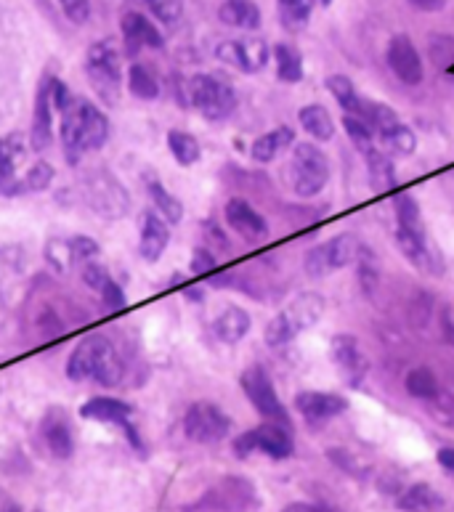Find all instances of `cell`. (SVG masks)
Here are the masks:
<instances>
[{
	"instance_id": "obj_1",
	"label": "cell",
	"mask_w": 454,
	"mask_h": 512,
	"mask_svg": "<svg viewBox=\"0 0 454 512\" xmlns=\"http://www.w3.org/2000/svg\"><path fill=\"white\" fill-rule=\"evenodd\" d=\"M59 117H62V146L72 165L80 160V154L96 152L109 141V130H112L109 117L93 101L72 96L59 109Z\"/></svg>"
},
{
	"instance_id": "obj_2",
	"label": "cell",
	"mask_w": 454,
	"mask_h": 512,
	"mask_svg": "<svg viewBox=\"0 0 454 512\" xmlns=\"http://www.w3.org/2000/svg\"><path fill=\"white\" fill-rule=\"evenodd\" d=\"M324 308H327V298L322 292H301L295 295L290 303H287L282 311H279L274 319L266 324L263 329V340L269 348H285L295 340V337L311 329L316 321L324 316Z\"/></svg>"
},
{
	"instance_id": "obj_3",
	"label": "cell",
	"mask_w": 454,
	"mask_h": 512,
	"mask_svg": "<svg viewBox=\"0 0 454 512\" xmlns=\"http://www.w3.org/2000/svg\"><path fill=\"white\" fill-rule=\"evenodd\" d=\"M290 184L298 197H316L330 184V162L316 144H295L290 154Z\"/></svg>"
},
{
	"instance_id": "obj_4",
	"label": "cell",
	"mask_w": 454,
	"mask_h": 512,
	"mask_svg": "<svg viewBox=\"0 0 454 512\" xmlns=\"http://www.w3.org/2000/svg\"><path fill=\"white\" fill-rule=\"evenodd\" d=\"M189 104L200 112L205 120L221 123L226 117L234 115L237 109V91L231 88V83L221 80L216 75H194L189 80Z\"/></svg>"
},
{
	"instance_id": "obj_5",
	"label": "cell",
	"mask_w": 454,
	"mask_h": 512,
	"mask_svg": "<svg viewBox=\"0 0 454 512\" xmlns=\"http://www.w3.org/2000/svg\"><path fill=\"white\" fill-rule=\"evenodd\" d=\"M85 75L101 99L115 104L123 88V59L112 43H93L85 54Z\"/></svg>"
},
{
	"instance_id": "obj_6",
	"label": "cell",
	"mask_w": 454,
	"mask_h": 512,
	"mask_svg": "<svg viewBox=\"0 0 454 512\" xmlns=\"http://www.w3.org/2000/svg\"><path fill=\"white\" fill-rule=\"evenodd\" d=\"M253 451H263L271 459H290L295 451L293 428L282 422H263L258 428L247 430L239 438H234V454L237 457H250Z\"/></svg>"
},
{
	"instance_id": "obj_7",
	"label": "cell",
	"mask_w": 454,
	"mask_h": 512,
	"mask_svg": "<svg viewBox=\"0 0 454 512\" xmlns=\"http://www.w3.org/2000/svg\"><path fill=\"white\" fill-rule=\"evenodd\" d=\"M359 255V242L354 234H338V237L327 239L322 245L311 247L303 258V268L311 279H324V276L335 274L340 268L351 266Z\"/></svg>"
},
{
	"instance_id": "obj_8",
	"label": "cell",
	"mask_w": 454,
	"mask_h": 512,
	"mask_svg": "<svg viewBox=\"0 0 454 512\" xmlns=\"http://www.w3.org/2000/svg\"><path fill=\"white\" fill-rule=\"evenodd\" d=\"M239 385H242L247 401L253 404V409L261 414L263 420L290 425V414H287V409L282 406V401H279L277 388L271 383V377L266 369L258 367V364L247 367L245 372H242V377H239ZM290 428H293V425H290Z\"/></svg>"
},
{
	"instance_id": "obj_9",
	"label": "cell",
	"mask_w": 454,
	"mask_h": 512,
	"mask_svg": "<svg viewBox=\"0 0 454 512\" xmlns=\"http://www.w3.org/2000/svg\"><path fill=\"white\" fill-rule=\"evenodd\" d=\"M83 199L88 202L93 213L101 215V218H109V221L123 218L128 213V207H131L123 184L109 176V173H91V176L85 178Z\"/></svg>"
},
{
	"instance_id": "obj_10",
	"label": "cell",
	"mask_w": 454,
	"mask_h": 512,
	"mask_svg": "<svg viewBox=\"0 0 454 512\" xmlns=\"http://www.w3.org/2000/svg\"><path fill=\"white\" fill-rule=\"evenodd\" d=\"M231 417L218 404L197 401L186 409L184 433L194 444H218L229 436Z\"/></svg>"
},
{
	"instance_id": "obj_11",
	"label": "cell",
	"mask_w": 454,
	"mask_h": 512,
	"mask_svg": "<svg viewBox=\"0 0 454 512\" xmlns=\"http://www.w3.org/2000/svg\"><path fill=\"white\" fill-rule=\"evenodd\" d=\"M216 56L229 67H237L245 75H255L261 72L271 59V48L266 40L261 38H239V40H224L216 48Z\"/></svg>"
},
{
	"instance_id": "obj_12",
	"label": "cell",
	"mask_w": 454,
	"mask_h": 512,
	"mask_svg": "<svg viewBox=\"0 0 454 512\" xmlns=\"http://www.w3.org/2000/svg\"><path fill=\"white\" fill-rule=\"evenodd\" d=\"M330 356L335 361V367L343 375L348 385H359L364 383V377L370 375V359H367V353H364L362 343L356 340L354 335H346V332H340L330 340Z\"/></svg>"
},
{
	"instance_id": "obj_13",
	"label": "cell",
	"mask_w": 454,
	"mask_h": 512,
	"mask_svg": "<svg viewBox=\"0 0 454 512\" xmlns=\"http://www.w3.org/2000/svg\"><path fill=\"white\" fill-rule=\"evenodd\" d=\"M258 505L255 489L242 478H226L200 502L202 512H250Z\"/></svg>"
},
{
	"instance_id": "obj_14",
	"label": "cell",
	"mask_w": 454,
	"mask_h": 512,
	"mask_svg": "<svg viewBox=\"0 0 454 512\" xmlns=\"http://www.w3.org/2000/svg\"><path fill=\"white\" fill-rule=\"evenodd\" d=\"M40 438L54 459H70L75 454V428L64 409H48L40 420Z\"/></svg>"
},
{
	"instance_id": "obj_15",
	"label": "cell",
	"mask_w": 454,
	"mask_h": 512,
	"mask_svg": "<svg viewBox=\"0 0 454 512\" xmlns=\"http://www.w3.org/2000/svg\"><path fill=\"white\" fill-rule=\"evenodd\" d=\"M54 75H46L38 85V96H35V115H32L30 144L35 152H43L54 138Z\"/></svg>"
},
{
	"instance_id": "obj_16",
	"label": "cell",
	"mask_w": 454,
	"mask_h": 512,
	"mask_svg": "<svg viewBox=\"0 0 454 512\" xmlns=\"http://www.w3.org/2000/svg\"><path fill=\"white\" fill-rule=\"evenodd\" d=\"M295 409L311 428H319L324 422L335 420L348 409V401L338 393H322V390H303L295 396Z\"/></svg>"
},
{
	"instance_id": "obj_17",
	"label": "cell",
	"mask_w": 454,
	"mask_h": 512,
	"mask_svg": "<svg viewBox=\"0 0 454 512\" xmlns=\"http://www.w3.org/2000/svg\"><path fill=\"white\" fill-rule=\"evenodd\" d=\"M388 67L404 85H420L425 77L423 56L407 35H396L388 43Z\"/></svg>"
},
{
	"instance_id": "obj_18",
	"label": "cell",
	"mask_w": 454,
	"mask_h": 512,
	"mask_svg": "<svg viewBox=\"0 0 454 512\" xmlns=\"http://www.w3.org/2000/svg\"><path fill=\"white\" fill-rule=\"evenodd\" d=\"M120 27H123L125 54L128 56H136L139 51H144V48L165 46L162 32L149 22L147 16L139 14V11H125L123 19H120Z\"/></svg>"
},
{
	"instance_id": "obj_19",
	"label": "cell",
	"mask_w": 454,
	"mask_h": 512,
	"mask_svg": "<svg viewBox=\"0 0 454 512\" xmlns=\"http://www.w3.org/2000/svg\"><path fill=\"white\" fill-rule=\"evenodd\" d=\"M224 218L231 231H237L239 237L253 239V242H258V239L269 234L266 218L250 202H245V199H229L224 207Z\"/></svg>"
},
{
	"instance_id": "obj_20",
	"label": "cell",
	"mask_w": 454,
	"mask_h": 512,
	"mask_svg": "<svg viewBox=\"0 0 454 512\" xmlns=\"http://www.w3.org/2000/svg\"><path fill=\"white\" fill-rule=\"evenodd\" d=\"M170 245V229L168 221L162 218L157 210H147L141 215V239H139V253L147 263H157L162 253Z\"/></svg>"
},
{
	"instance_id": "obj_21",
	"label": "cell",
	"mask_w": 454,
	"mask_h": 512,
	"mask_svg": "<svg viewBox=\"0 0 454 512\" xmlns=\"http://www.w3.org/2000/svg\"><path fill=\"white\" fill-rule=\"evenodd\" d=\"M24 162V138L19 133H8L0 138V194L16 197V170Z\"/></svg>"
},
{
	"instance_id": "obj_22",
	"label": "cell",
	"mask_w": 454,
	"mask_h": 512,
	"mask_svg": "<svg viewBox=\"0 0 454 512\" xmlns=\"http://www.w3.org/2000/svg\"><path fill=\"white\" fill-rule=\"evenodd\" d=\"M125 364L120 359V353L115 351V345L109 343L107 337L99 335V345H96V364H93V383L104 385V388H115L123 383Z\"/></svg>"
},
{
	"instance_id": "obj_23",
	"label": "cell",
	"mask_w": 454,
	"mask_h": 512,
	"mask_svg": "<svg viewBox=\"0 0 454 512\" xmlns=\"http://www.w3.org/2000/svg\"><path fill=\"white\" fill-rule=\"evenodd\" d=\"M80 414L85 420H96V422H109V425H128L133 414V406L120 401V398H109V396H96L91 401H85L80 406Z\"/></svg>"
},
{
	"instance_id": "obj_24",
	"label": "cell",
	"mask_w": 454,
	"mask_h": 512,
	"mask_svg": "<svg viewBox=\"0 0 454 512\" xmlns=\"http://www.w3.org/2000/svg\"><path fill=\"white\" fill-rule=\"evenodd\" d=\"M393 239H396L399 253L404 255L412 266L425 271V274H433V271H436V260H433L431 247H428V237H417V234H412V231L399 229V226H396Z\"/></svg>"
},
{
	"instance_id": "obj_25",
	"label": "cell",
	"mask_w": 454,
	"mask_h": 512,
	"mask_svg": "<svg viewBox=\"0 0 454 512\" xmlns=\"http://www.w3.org/2000/svg\"><path fill=\"white\" fill-rule=\"evenodd\" d=\"M250 327H253V319H250L245 308L239 306H226L213 321V332L226 345H237L239 340H245Z\"/></svg>"
},
{
	"instance_id": "obj_26",
	"label": "cell",
	"mask_w": 454,
	"mask_h": 512,
	"mask_svg": "<svg viewBox=\"0 0 454 512\" xmlns=\"http://www.w3.org/2000/svg\"><path fill=\"white\" fill-rule=\"evenodd\" d=\"M324 85H327V91L332 93V99L338 101V107L343 109V115H354L367 120V104H370V99L359 96L356 85L351 83L346 75H330L324 80Z\"/></svg>"
},
{
	"instance_id": "obj_27",
	"label": "cell",
	"mask_w": 454,
	"mask_h": 512,
	"mask_svg": "<svg viewBox=\"0 0 454 512\" xmlns=\"http://www.w3.org/2000/svg\"><path fill=\"white\" fill-rule=\"evenodd\" d=\"M293 144H295V130L287 128V125H279V128L269 130V133H263V136L255 138L253 146H250V157H253L255 162L266 165V162L277 160L279 154L285 152V149H290Z\"/></svg>"
},
{
	"instance_id": "obj_28",
	"label": "cell",
	"mask_w": 454,
	"mask_h": 512,
	"mask_svg": "<svg viewBox=\"0 0 454 512\" xmlns=\"http://www.w3.org/2000/svg\"><path fill=\"white\" fill-rule=\"evenodd\" d=\"M218 16L226 27H234V30L253 32L261 27V8L255 6V0H224L218 8Z\"/></svg>"
},
{
	"instance_id": "obj_29",
	"label": "cell",
	"mask_w": 454,
	"mask_h": 512,
	"mask_svg": "<svg viewBox=\"0 0 454 512\" xmlns=\"http://www.w3.org/2000/svg\"><path fill=\"white\" fill-rule=\"evenodd\" d=\"M378 141H380V149L388 154H399V157H409V154L417 149V133L409 128L404 120H396V123L385 125L380 128L378 133Z\"/></svg>"
},
{
	"instance_id": "obj_30",
	"label": "cell",
	"mask_w": 454,
	"mask_h": 512,
	"mask_svg": "<svg viewBox=\"0 0 454 512\" xmlns=\"http://www.w3.org/2000/svg\"><path fill=\"white\" fill-rule=\"evenodd\" d=\"M393 202V213H396V226L399 229H407L417 237H428V231H425V221H423V210L417 205V199L412 197L409 192H396L391 197Z\"/></svg>"
},
{
	"instance_id": "obj_31",
	"label": "cell",
	"mask_w": 454,
	"mask_h": 512,
	"mask_svg": "<svg viewBox=\"0 0 454 512\" xmlns=\"http://www.w3.org/2000/svg\"><path fill=\"white\" fill-rule=\"evenodd\" d=\"M96 345H99V335L85 337L83 343L75 345V351L67 359V377L72 383H85L93 377V364H96Z\"/></svg>"
},
{
	"instance_id": "obj_32",
	"label": "cell",
	"mask_w": 454,
	"mask_h": 512,
	"mask_svg": "<svg viewBox=\"0 0 454 512\" xmlns=\"http://www.w3.org/2000/svg\"><path fill=\"white\" fill-rule=\"evenodd\" d=\"M364 162H367V173H370L375 192H393L396 189V168H393L388 152L372 146L370 152H364Z\"/></svg>"
},
{
	"instance_id": "obj_33",
	"label": "cell",
	"mask_w": 454,
	"mask_h": 512,
	"mask_svg": "<svg viewBox=\"0 0 454 512\" xmlns=\"http://www.w3.org/2000/svg\"><path fill=\"white\" fill-rule=\"evenodd\" d=\"M298 123L314 141H330L335 136V120L322 104H308L298 112Z\"/></svg>"
},
{
	"instance_id": "obj_34",
	"label": "cell",
	"mask_w": 454,
	"mask_h": 512,
	"mask_svg": "<svg viewBox=\"0 0 454 512\" xmlns=\"http://www.w3.org/2000/svg\"><path fill=\"white\" fill-rule=\"evenodd\" d=\"M396 507L401 512H433L441 507V497L428 486V483H412L401 491L396 499Z\"/></svg>"
},
{
	"instance_id": "obj_35",
	"label": "cell",
	"mask_w": 454,
	"mask_h": 512,
	"mask_svg": "<svg viewBox=\"0 0 454 512\" xmlns=\"http://www.w3.org/2000/svg\"><path fill=\"white\" fill-rule=\"evenodd\" d=\"M274 62H277V77L282 83H301L303 80V56L290 43L274 46Z\"/></svg>"
},
{
	"instance_id": "obj_36",
	"label": "cell",
	"mask_w": 454,
	"mask_h": 512,
	"mask_svg": "<svg viewBox=\"0 0 454 512\" xmlns=\"http://www.w3.org/2000/svg\"><path fill=\"white\" fill-rule=\"evenodd\" d=\"M168 149L170 154H173V160H176L178 165H184V168H189L194 162H200L202 157L200 141H197L192 133H186V130H170Z\"/></svg>"
},
{
	"instance_id": "obj_37",
	"label": "cell",
	"mask_w": 454,
	"mask_h": 512,
	"mask_svg": "<svg viewBox=\"0 0 454 512\" xmlns=\"http://www.w3.org/2000/svg\"><path fill=\"white\" fill-rule=\"evenodd\" d=\"M147 192H149V197H152L154 207H157V213H160L165 221L173 223V226H176V223H181V218H184V205H181V202H178V197H173V194H170L168 189H165V186L157 181V178H149Z\"/></svg>"
},
{
	"instance_id": "obj_38",
	"label": "cell",
	"mask_w": 454,
	"mask_h": 512,
	"mask_svg": "<svg viewBox=\"0 0 454 512\" xmlns=\"http://www.w3.org/2000/svg\"><path fill=\"white\" fill-rule=\"evenodd\" d=\"M404 388L412 398H420V401H431V398L439 396V380L428 367H415L409 369L407 377H404Z\"/></svg>"
},
{
	"instance_id": "obj_39",
	"label": "cell",
	"mask_w": 454,
	"mask_h": 512,
	"mask_svg": "<svg viewBox=\"0 0 454 512\" xmlns=\"http://www.w3.org/2000/svg\"><path fill=\"white\" fill-rule=\"evenodd\" d=\"M277 6L282 24L293 32L303 30L314 14V0H277Z\"/></svg>"
},
{
	"instance_id": "obj_40",
	"label": "cell",
	"mask_w": 454,
	"mask_h": 512,
	"mask_svg": "<svg viewBox=\"0 0 454 512\" xmlns=\"http://www.w3.org/2000/svg\"><path fill=\"white\" fill-rule=\"evenodd\" d=\"M51 181H54V168H51L46 160H38L35 165H30V170H27L19 181H16V197L30 192H46L48 186H51Z\"/></svg>"
},
{
	"instance_id": "obj_41",
	"label": "cell",
	"mask_w": 454,
	"mask_h": 512,
	"mask_svg": "<svg viewBox=\"0 0 454 512\" xmlns=\"http://www.w3.org/2000/svg\"><path fill=\"white\" fill-rule=\"evenodd\" d=\"M128 91L141 101H154L160 96V83H157V77H154L147 67L133 64V67L128 69Z\"/></svg>"
},
{
	"instance_id": "obj_42",
	"label": "cell",
	"mask_w": 454,
	"mask_h": 512,
	"mask_svg": "<svg viewBox=\"0 0 454 512\" xmlns=\"http://www.w3.org/2000/svg\"><path fill=\"white\" fill-rule=\"evenodd\" d=\"M343 128H346L348 138H351V144L359 149V152H370L378 136H375V128H372L367 120L362 117H354V115H343Z\"/></svg>"
},
{
	"instance_id": "obj_43",
	"label": "cell",
	"mask_w": 454,
	"mask_h": 512,
	"mask_svg": "<svg viewBox=\"0 0 454 512\" xmlns=\"http://www.w3.org/2000/svg\"><path fill=\"white\" fill-rule=\"evenodd\" d=\"M46 260L51 263V266H54V271H59V274H67V271L72 268V260H75L70 239H48Z\"/></svg>"
},
{
	"instance_id": "obj_44",
	"label": "cell",
	"mask_w": 454,
	"mask_h": 512,
	"mask_svg": "<svg viewBox=\"0 0 454 512\" xmlns=\"http://www.w3.org/2000/svg\"><path fill=\"white\" fill-rule=\"evenodd\" d=\"M83 282L85 287H91L93 292H99V295H104V292L109 290V287H115V279L109 276V271L101 263H96V260H85L83 266Z\"/></svg>"
},
{
	"instance_id": "obj_45",
	"label": "cell",
	"mask_w": 454,
	"mask_h": 512,
	"mask_svg": "<svg viewBox=\"0 0 454 512\" xmlns=\"http://www.w3.org/2000/svg\"><path fill=\"white\" fill-rule=\"evenodd\" d=\"M147 3V8L152 11L160 22L165 24H176L178 19H181V0H144Z\"/></svg>"
},
{
	"instance_id": "obj_46",
	"label": "cell",
	"mask_w": 454,
	"mask_h": 512,
	"mask_svg": "<svg viewBox=\"0 0 454 512\" xmlns=\"http://www.w3.org/2000/svg\"><path fill=\"white\" fill-rule=\"evenodd\" d=\"M431 59L439 64V67H452L454 38H447V35H436V38H431Z\"/></svg>"
},
{
	"instance_id": "obj_47",
	"label": "cell",
	"mask_w": 454,
	"mask_h": 512,
	"mask_svg": "<svg viewBox=\"0 0 454 512\" xmlns=\"http://www.w3.org/2000/svg\"><path fill=\"white\" fill-rule=\"evenodd\" d=\"M356 260H359V276H362L364 290L370 292L372 287H375V282H378V263H375V258H372L367 250H362V247H359Z\"/></svg>"
},
{
	"instance_id": "obj_48",
	"label": "cell",
	"mask_w": 454,
	"mask_h": 512,
	"mask_svg": "<svg viewBox=\"0 0 454 512\" xmlns=\"http://www.w3.org/2000/svg\"><path fill=\"white\" fill-rule=\"evenodd\" d=\"M67 19L75 24H85L91 16V0H59Z\"/></svg>"
},
{
	"instance_id": "obj_49",
	"label": "cell",
	"mask_w": 454,
	"mask_h": 512,
	"mask_svg": "<svg viewBox=\"0 0 454 512\" xmlns=\"http://www.w3.org/2000/svg\"><path fill=\"white\" fill-rule=\"evenodd\" d=\"M216 255L210 253V250H205V247H200V250H194L192 255V274L197 276H205V274H213L216 271Z\"/></svg>"
},
{
	"instance_id": "obj_50",
	"label": "cell",
	"mask_w": 454,
	"mask_h": 512,
	"mask_svg": "<svg viewBox=\"0 0 454 512\" xmlns=\"http://www.w3.org/2000/svg\"><path fill=\"white\" fill-rule=\"evenodd\" d=\"M70 245L72 253H75V260H93L101 253L99 245H96V239L91 237H72Z\"/></svg>"
},
{
	"instance_id": "obj_51",
	"label": "cell",
	"mask_w": 454,
	"mask_h": 512,
	"mask_svg": "<svg viewBox=\"0 0 454 512\" xmlns=\"http://www.w3.org/2000/svg\"><path fill=\"white\" fill-rule=\"evenodd\" d=\"M409 6L417 8V11H425V14H436V11H444L449 0H407Z\"/></svg>"
},
{
	"instance_id": "obj_52",
	"label": "cell",
	"mask_w": 454,
	"mask_h": 512,
	"mask_svg": "<svg viewBox=\"0 0 454 512\" xmlns=\"http://www.w3.org/2000/svg\"><path fill=\"white\" fill-rule=\"evenodd\" d=\"M441 332H444V340L454 345V311L452 308H444V311H441Z\"/></svg>"
},
{
	"instance_id": "obj_53",
	"label": "cell",
	"mask_w": 454,
	"mask_h": 512,
	"mask_svg": "<svg viewBox=\"0 0 454 512\" xmlns=\"http://www.w3.org/2000/svg\"><path fill=\"white\" fill-rule=\"evenodd\" d=\"M439 465L447 470V473H454V449L452 446H447V449H441L439 451Z\"/></svg>"
},
{
	"instance_id": "obj_54",
	"label": "cell",
	"mask_w": 454,
	"mask_h": 512,
	"mask_svg": "<svg viewBox=\"0 0 454 512\" xmlns=\"http://www.w3.org/2000/svg\"><path fill=\"white\" fill-rule=\"evenodd\" d=\"M282 512H322V510L314 505H306V502H293V505H287Z\"/></svg>"
},
{
	"instance_id": "obj_55",
	"label": "cell",
	"mask_w": 454,
	"mask_h": 512,
	"mask_svg": "<svg viewBox=\"0 0 454 512\" xmlns=\"http://www.w3.org/2000/svg\"><path fill=\"white\" fill-rule=\"evenodd\" d=\"M0 512H22V507L16 505L14 499H11V502H8V505H6V507H3V510H0Z\"/></svg>"
},
{
	"instance_id": "obj_56",
	"label": "cell",
	"mask_w": 454,
	"mask_h": 512,
	"mask_svg": "<svg viewBox=\"0 0 454 512\" xmlns=\"http://www.w3.org/2000/svg\"><path fill=\"white\" fill-rule=\"evenodd\" d=\"M8 502H11V499H8L6 494H3V489H0V510H3V507H6Z\"/></svg>"
},
{
	"instance_id": "obj_57",
	"label": "cell",
	"mask_w": 454,
	"mask_h": 512,
	"mask_svg": "<svg viewBox=\"0 0 454 512\" xmlns=\"http://www.w3.org/2000/svg\"><path fill=\"white\" fill-rule=\"evenodd\" d=\"M319 6H332V0H316Z\"/></svg>"
},
{
	"instance_id": "obj_58",
	"label": "cell",
	"mask_w": 454,
	"mask_h": 512,
	"mask_svg": "<svg viewBox=\"0 0 454 512\" xmlns=\"http://www.w3.org/2000/svg\"><path fill=\"white\" fill-rule=\"evenodd\" d=\"M35 512H43V510H35Z\"/></svg>"
}]
</instances>
